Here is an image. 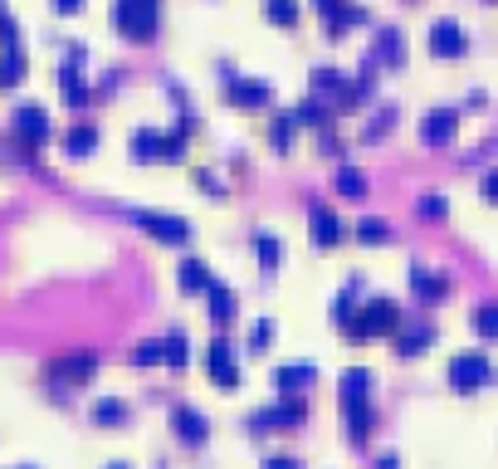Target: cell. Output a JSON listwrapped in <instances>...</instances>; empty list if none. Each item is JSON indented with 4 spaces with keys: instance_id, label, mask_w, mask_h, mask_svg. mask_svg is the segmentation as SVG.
<instances>
[{
    "instance_id": "1",
    "label": "cell",
    "mask_w": 498,
    "mask_h": 469,
    "mask_svg": "<svg viewBox=\"0 0 498 469\" xmlns=\"http://www.w3.org/2000/svg\"><path fill=\"white\" fill-rule=\"evenodd\" d=\"M371 387H377V377H371L367 367H347L337 377V406H342V425H347V445H352V450H361V445L371 440V431H377Z\"/></svg>"
},
{
    "instance_id": "2",
    "label": "cell",
    "mask_w": 498,
    "mask_h": 469,
    "mask_svg": "<svg viewBox=\"0 0 498 469\" xmlns=\"http://www.w3.org/2000/svg\"><path fill=\"white\" fill-rule=\"evenodd\" d=\"M128 152H132V162L137 166H176L186 156V132L181 128H137L132 132V142H128Z\"/></svg>"
},
{
    "instance_id": "3",
    "label": "cell",
    "mask_w": 498,
    "mask_h": 469,
    "mask_svg": "<svg viewBox=\"0 0 498 469\" xmlns=\"http://www.w3.org/2000/svg\"><path fill=\"white\" fill-rule=\"evenodd\" d=\"M108 20H112V29H118L122 39L147 45V39L162 29V0H112Z\"/></svg>"
},
{
    "instance_id": "4",
    "label": "cell",
    "mask_w": 498,
    "mask_h": 469,
    "mask_svg": "<svg viewBox=\"0 0 498 469\" xmlns=\"http://www.w3.org/2000/svg\"><path fill=\"white\" fill-rule=\"evenodd\" d=\"M396 328H401V304L396 298H367V304L352 313V322L342 332H347L352 342H377V338H391Z\"/></svg>"
},
{
    "instance_id": "5",
    "label": "cell",
    "mask_w": 498,
    "mask_h": 469,
    "mask_svg": "<svg viewBox=\"0 0 498 469\" xmlns=\"http://www.w3.org/2000/svg\"><path fill=\"white\" fill-rule=\"evenodd\" d=\"M98 352H59V357H49L45 362V381H49V391H79V387H88L93 377H98Z\"/></svg>"
},
{
    "instance_id": "6",
    "label": "cell",
    "mask_w": 498,
    "mask_h": 469,
    "mask_svg": "<svg viewBox=\"0 0 498 469\" xmlns=\"http://www.w3.org/2000/svg\"><path fill=\"white\" fill-rule=\"evenodd\" d=\"M308 415H313L308 396H278V401H269V406H264V411H254V415H249V435L298 431V425H308Z\"/></svg>"
},
{
    "instance_id": "7",
    "label": "cell",
    "mask_w": 498,
    "mask_h": 469,
    "mask_svg": "<svg viewBox=\"0 0 498 469\" xmlns=\"http://www.w3.org/2000/svg\"><path fill=\"white\" fill-rule=\"evenodd\" d=\"M444 377H450V387L454 391H484V387H494L498 381V372H494V362L484 357V352H454L450 357V372H444Z\"/></svg>"
},
{
    "instance_id": "8",
    "label": "cell",
    "mask_w": 498,
    "mask_h": 469,
    "mask_svg": "<svg viewBox=\"0 0 498 469\" xmlns=\"http://www.w3.org/2000/svg\"><path fill=\"white\" fill-rule=\"evenodd\" d=\"M128 221L137 225L142 235H152L157 245H186V239H191V221H181V215H171V211H128Z\"/></svg>"
},
{
    "instance_id": "9",
    "label": "cell",
    "mask_w": 498,
    "mask_h": 469,
    "mask_svg": "<svg viewBox=\"0 0 498 469\" xmlns=\"http://www.w3.org/2000/svg\"><path fill=\"white\" fill-rule=\"evenodd\" d=\"M205 377H211L220 391H240L245 372H240V357H235L230 338H215L211 348H205Z\"/></svg>"
},
{
    "instance_id": "10",
    "label": "cell",
    "mask_w": 498,
    "mask_h": 469,
    "mask_svg": "<svg viewBox=\"0 0 498 469\" xmlns=\"http://www.w3.org/2000/svg\"><path fill=\"white\" fill-rule=\"evenodd\" d=\"M10 132H15V142L25 152H39L49 138H54V128H49V113L39 108V103H20L15 108V122H10Z\"/></svg>"
},
{
    "instance_id": "11",
    "label": "cell",
    "mask_w": 498,
    "mask_h": 469,
    "mask_svg": "<svg viewBox=\"0 0 498 469\" xmlns=\"http://www.w3.org/2000/svg\"><path fill=\"white\" fill-rule=\"evenodd\" d=\"M83 59H88V49L83 45H69V54H64V69H59V93H64V103L69 108H88V83H83Z\"/></svg>"
},
{
    "instance_id": "12",
    "label": "cell",
    "mask_w": 498,
    "mask_h": 469,
    "mask_svg": "<svg viewBox=\"0 0 498 469\" xmlns=\"http://www.w3.org/2000/svg\"><path fill=\"white\" fill-rule=\"evenodd\" d=\"M171 431H176V440L181 445H191V450H201L205 440H211V421H205L195 406H171Z\"/></svg>"
},
{
    "instance_id": "13",
    "label": "cell",
    "mask_w": 498,
    "mask_h": 469,
    "mask_svg": "<svg viewBox=\"0 0 498 469\" xmlns=\"http://www.w3.org/2000/svg\"><path fill=\"white\" fill-rule=\"evenodd\" d=\"M225 103H235V108H269L274 103V83L269 79H225Z\"/></svg>"
},
{
    "instance_id": "14",
    "label": "cell",
    "mask_w": 498,
    "mask_h": 469,
    "mask_svg": "<svg viewBox=\"0 0 498 469\" xmlns=\"http://www.w3.org/2000/svg\"><path fill=\"white\" fill-rule=\"evenodd\" d=\"M454 132H460V113L454 108H430L420 118V142L425 147H450Z\"/></svg>"
},
{
    "instance_id": "15",
    "label": "cell",
    "mask_w": 498,
    "mask_h": 469,
    "mask_svg": "<svg viewBox=\"0 0 498 469\" xmlns=\"http://www.w3.org/2000/svg\"><path fill=\"white\" fill-rule=\"evenodd\" d=\"M430 54L435 59H460V54H469V39H464L460 20H435V25H430Z\"/></svg>"
},
{
    "instance_id": "16",
    "label": "cell",
    "mask_w": 498,
    "mask_h": 469,
    "mask_svg": "<svg viewBox=\"0 0 498 469\" xmlns=\"http://www.w3.org/2000/svg\"><path fill=\"white\" fill-rule=\"evenodd\" d=\"M391 338H396V352H401V357H420V352L425 348H435V338H440V332H435V322H406V318H401V328L396 332H391Z\"/></svg>"
},
{
    "instance_id": "17",
    "label": "cell",
    "mask_w": 498,
    "mask_h": 469,
    "mask_svg": "<svg viewBox=\"0 0 498 469\" xmlns=\"http://www.w3.org/2000/svg\"><path fill=\"white\" fill-rule=\"evenodd\" d=\"M313 381H318L313 362H284V367H274V391L278 396H303Z\"/></svg>"
},
{
    "instance_id": "18",
    "label": "cell",
    "mask_w": 498,
    "mask_h": 469,
    "mask_svg": "<svg viewBox=\"0 0 498 469\" xmlns=\"http://www.w3.org/2000/svg\"><path fill=\"white\" fill-rule=\"evenodd\" d=\"M411 294L420 298V304H444V298H450V274H435V269H425V264H411Z\"/></svg>"
},
{
    "instance_id": "19",
    "label": "cell",
    "mask_w": 498,
    "mask_h": 469,
    "mask_svg": "<svg viewBox=\"0 0 498 469\" xmlns=\"http://www.w3.org/2000/svg\"><path fill=\"white\" fill-rule=\"evenodd\" d=\"M308 230H313V245L318 249H337L347 230H342V221L328 211V205H308Z\"/></svg>"
},
{
    "instance_id": "20",
    "label": "cell",
    "mask_w": 498,
    "mask_h": 469,
    "mask_svg": "<svg viewBox=\"0 0 498 469\" xmlns=\"http://www.w3.org/2000/svg\"><path fill=\"white\" fill-rule=\"evenodd\" d=\"M371 59H377V69H401L406 64V35H401V29H381Z\"/></svg>"
},
{
    "instance_id": "21",
    "label": "cell",
    "mask_w": 498,
    "mask_h": 469,
    "mask_svg": "<svg viewBox=\"0 0 498 469\" xmlns=\"http://www.w3.org/2000/svg\"><path fill=\"white\" fill-rule=\"evenodd\" d=\"M323 20H328V35L337 39V35H347V29H357V25H367V10L361 5H352V0H337L332 10H323Z\"/></svg>"
},
{
    "instance_id": "22",
    "label": "cell",
    "mask_w": 498,
    "mask_h": 469,
    "mask_svg": "<svg viewBox=\"0 0 498 469\" xmlns=\"http://www.w3.org/2000/svg\"><path fill=\"white\" fill-rule=\"evenodd\" d=\"M205 304H211V322H215V328H225V322H235V308H240V298H235L230 284H220V279H215V284L205 289Z\"/></svg>"
},
{
    "instance_id": "23",
    "label": "cell",
    "mask_w": 498,
    "mask_h": 469,
    "mask_svg": "<svg viewBox=\"0 0 498 469\" xmlns=\"http://www.w3.org/2000/svg\"><path fill=\"white\" fill-rule=\"evenodd\" d=\"M176 284H181V294H205V289L215 284V274H211V264L205 259H181V269H176Z\"/></svg>"
},
{
    "instance_id": "24",
    "label": "cell",
    "mask_w": 498,
    "mask_h": 469,
    "mask_svg": "<svg viewBox=\"0 0 498 469\" xmlns=\"http://www.w3.org/2000/svg\"><path fill=\"white\" fill-rule=\"evenodd\" d=\"M25 74H29L25 49H20V45H5V49H0V88H20Z\"/></svg>"
},
{
    "instance_id": "25",
    "label": "cell",
    "mask_w": 498,
    "mask_h": 469,
    "mask_svg": "<svg viewBox=\"0 0 498 469\" xmlns=\"http://www.w3.org/2000/svg\"><path fill=\"white\" fill-rule=\"evenodd\" d=\"M93 425H103V431H112V425H128L132 421V406L118 401V396H103V401H93Z\"/></svg>"
},
{
    "instance_id": "26",
    "label": "cell",
    "mask_w": 498,
    "mask_h": 469,
    "mask_svg": "<svg viewBox=\"0 0 498 469\" xmlns=\"http://www.w3.org/2000/svg\"><path fill=\"white\" fill-rule=\"evenodd\" d=\"M162 352H166V367H171V372L191 367V338H186V328H166Z\"/></svg>"
},
{
    "instance_id": "27",
    "label": "cell",
    "mask_w": 498,
    "mask_h": 469,
    "mask_svg": "<svg viewBox=\"0 0 498 469\" xmlns=\"http://www.w3.org/2000/svg\"><path fill=\"white\" fill-rule=\"evenodd\" d=\"M64 152L74 156V162L93 156V152H98V128H93V122H74V128L64 132Z\"/></svg>"
},
{
    "instance_id": "28",
    "label": "cell",
    "mask_w": 498,
    "mask_h": 469,
    "mask_svg": "<svg viewBox=\"0 0 498 469\" xmlns=\"http://www.w3.org/2000/svg\"><path fill=\"white\" fill-rule=\"evenodd\" d=\"M254 259H259V269L274 274V269L284 264V239H278L274 230H254Z\"/></svg>"
},
{
    "instance_id": "29",
    "label": "cell",
    "mask_w": 498,
    "mask_h": 469,
    "mask_svg": "<svg viewBox=\"0 0 498 469\" xmlns=\"http://www.w3.org/2000/svg\"><path fill=\"white\" fill-rule=\"evenodd\" d=\"M357 298H361V274H352L347 284H342V294L332 298V322H337V328H347V322H352V313H357Z\"/></svg>"
},
{
    "instance_id": "30",
    "label": "cell",
    "mask_w": 498,
    "mask_h": 469,
    "mask_svg": "<svg viewBox=\"0 0 498 469\" xmlns=\"http://www.w3.org/2000/svg\"><path fill=\"white\" fill-rule=\"evenodd\" d=\"M294 138H298L294 113H278V118L269 122V142H274V152H278V156H288V152H294Z\"/></svg>"
},
{
    "instance_id": "31",
    "label": "cell",
    "mask_w": 498,
    "mask_h": 469,
    "mask_svg": "<svg viewBox=\"0 0 498 469\" xmlns=\"http://www.w3.org/2000/svg\"><path fill=\"white\" fill-rule=\"evenodd\" d=\"M332 186H337V196H347V201H367V176H361L357 166H337Z\"/></svg>"
},
{
    "instance_id": "32",
    "label": "cell",
    "mask_w": 498,
    "mask_h": 469,
    "mask_svg": "<svg viewBox=\"0 0 498 469\" xmlns=\"http://www.w3.org/2000/svg\"><path fill=\"white\" fill-rule=\"evenodd\" d=\"M352 239H357V245H367V249H381V245H391V225L386 221H357V230H352Z\"/></svg>"
},
{
    "instance_id": "33",
    "label": "cell",
    "mask_w": 498,
    "mask_h": 469,
    "mask_svg": "<svg viewBox=\"0 0 498 469\" xmlns=\"http://www.w3.org/2000/svg\"><path fill=\"white\" fill-rule=\"evenodd\" d=\"M264 20L278 29H294L298 25V0H264Z\"/></svg>"
},
{
    "instance_id": "34",
    "label": "cell",
    "mask_w": 498,
    "mask_h": 469,
    "mask_svg": "<svg viewBox=\"0 0 498 469\" xmlns=\"http://www.w3.org/2000/svg\"><path fill=\"white\" fill-rule=\"evenodd\" d=\"M294 122L298 128H328V103L323 98H308L294 108Z\"/></svg>"
},
{
    "instance_id": "35",
    "label": "cell",
    "mask_w": 498,
    "mask_h": 469,
    "mask_svg": "<svg viewBox=\"0 0 498 469\" xmlns=\"http://www.w3.org/2000/svg\"><path fill=\"white\" fill-rule=\"evenodd\" d=\"M274 338H278V322H274V318H259L254 328H249L245 348H249V352H269V348H274Z\"/></svg>"
},
{
    "instance_id": "36",
    "label": "cell",
    "mask_w": 498,
    "mask_h": 469,
    "mask_svg": "<svg viewBox=\"0 0 498 469\" xmlns=\"http://www.w3.org/2000/svg\"><path fill=\"white\" fill-rule=\"evenodd\" d=\"M386 132H396V108H381L377 118H371L367 128H361V142H381Z\"/></svg>"
},
{
    "instance_id": "37",
    "label": "cell",
    "mask_w": 498,
    "mask_h": 469,
    "mask_svg": "<svg viewBox=\"0 0 498 469\" xmlns=\"http://www.w3.org/2000/svg\"><path fill=\"white\" fill-rule=\"evenodd\" d=\"M342 83H347V74H337V69H313V93L318 98H337Z\"/></svg>"
},
{
    "instance_id": "38",
    "label": "cell",
    "mask_w": 498,
    "mask_h": 469,
    "mask_svg": "<svg viewBox=\"0 0 498 469\" xmlns=\"http://www.w3.org/2000/svg\"><path fill=\"white\" fill-rule=\"evenodd\" d=\"M474 332H479V338H498V304H479V308H474Z\"/></svg>"
},
{
    "instance_id": "39",
    "label": "cell",
    "mask_w": 498,
    "mask_h": 469,
    "mask_svg": "<svg viewBox=\"0 0 498 469\" xmlns=\"http://www.w3.org/2000/svg\"><path fill=\"white\" fill-rule=\"evenodd\" d=\"M166 352H162V338H147L137 342V352H132V367H162Z\"/></svg>"
},
{
    "instance_id": "40",
    "label": "cell",
    "mask_w": 498,
    "mask_h": 469,
    "mask_svg": "<svg viewBox=\"0 0 498 469\" xmlns=\"http://www.w3.org/2000/svg\"><path fill=\"white\" fill-rule=\"evenodd\" d=\"M415 215H420V221H444V215H450V205H444V196H420V201H415Z\"/></svg>"
},
{
    "instance_id": "41",
    "label": "cell",
    "mask_w": 498,
    "mask_h": 469,
    "mask_svg": "<svg viewBox=\"0 0 498 469\" xmlns=\"http://www.w3.org/2000/svg\"><path fill=\"white\" fill-rule=\"evenodd\" d=\"M5 45H20V25H15L10 10H0V49H5Z\"/></svg>"
},
{
    "instance_id": "42",
    "label": "cell",
    "mask_w": 498,
    "mask_h": 469,
    "mask_svg": "<svg viewBox=\"0 0 498 469\" xmlns=\"http://www.w3.org/2000/svg\"><path fill=\"white\" fill-rule=\"evenodd\" d=\"M479 196H484V201H489V205H498V166H494V172H484V181H479Z\"/></svg>"
},
{
    "instance_id": "43",
    "label": "cell",
    "mask_w": 498,
    "mask_h": 469,
    "mask_svg": "<svg viewBox=\"0 0 498 469\" xmlns=\"http://www.w3.org/2000/svg\"><path fill=\"white\" fill-rule=\"evenodd\" d=\"M191 181H195V186H205V191H211V196H215V201H220V196H225V186H220V181H215V176H211V172H191Z\"/></svg>"
},
{
    "instance_id": "44",
    "label": "cell",
    "mask_w": 498,
    "mask_h": 469,
    "mask_svg": "<svg viewBox=\"0 0 498 469\" xmlns=\"http://www.w3.org/2000/svg\"><path fill=\"white\" fill-rule=\"evenodd\" d=\"M259 469H303V465H298L294 455H269V460L259 465Z\"/></svg>"
},
{
    "instance_id": "45",
    "label": "cell",
    "mask_w": 498,
    "mask_h": 469,
    "mask_svg": "<svg viewBox=\"0 0 498 469\" xmlns=\"http://www.w3.org/2000/svg\"><path fill=\"white\" fill-rule=\"evenodd\" d=\"M83 5H88V0H54V10H59V15H79Z\"/></svg>"
},
{
    "instance_id": "46",
    "label": "cell",
    "mask_w": 498,
    "mask_h": 469,
    "mask_svg": "<svg viewBox=\"0 0 498 469\" xmlns=\"http://www.w3.org/2000/svg\"><path fill=\"white\" fill-rule=\"evenodd\" d=\"M371 469H401V460H396V455H377V465H371Z\"/></svg>"
},
{
    "instance_id": "47",
    "label": "cell",
    "mask_w": 498,
    "mask_h": 469,
    "mask_svg": "<svg viewBox=\"0 0 498 469\" xmlns=\"http://www.w3.org/2000/svg\"><path fill=\"white\" fill-rule=\"evenodd\" d=\"M313 5H318V10H332V5H337V0H313Z\"/></svg>"
},
{
    "instance_id": "48",
    "label": "cell",
    "mask_w": 498,
    "mask_h": 469,
    "mask_svg": "<svg viewBox=\"0 0 498 469\" xmlns=\"http://www.w3.org/2000/svg\"><path fill=\"white\" fill-rule=\"evenodd\" d=\"M103 469H132V465H122V460H118V465H103Z\"/></svg>"
},
{
    "instance_id": "49",
    "label": "cell",
    "mask_w": 498,
    "mask_h": 469,
    "mask_svg": "<svg viewBox=\"0 0 498 469\" xmlns=\"http://www.w3.org/2000/svg\"><path fill=\"white\" fill-rule=\"evenodd\" d=\"M20 469H35V465H20Z\"/></svg>"
}]
</instances>
